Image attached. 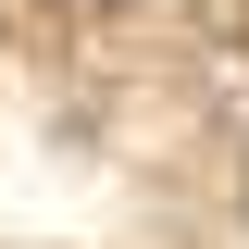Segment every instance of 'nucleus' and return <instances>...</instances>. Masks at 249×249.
<instances>
[{"label":"nucleus","instance_id":"nucleus-1","mask_svg":"<svg viewBox=\"0 0 249 249\" xmlns=\"http://www.w3.org/2000/svg\"><path fill=\"white\" fill-rule=\"evenodd\" d=\"M100 13H124V0H100Z\"/></svg>","mask_w":249,"mask_h":249}]
</instances>
